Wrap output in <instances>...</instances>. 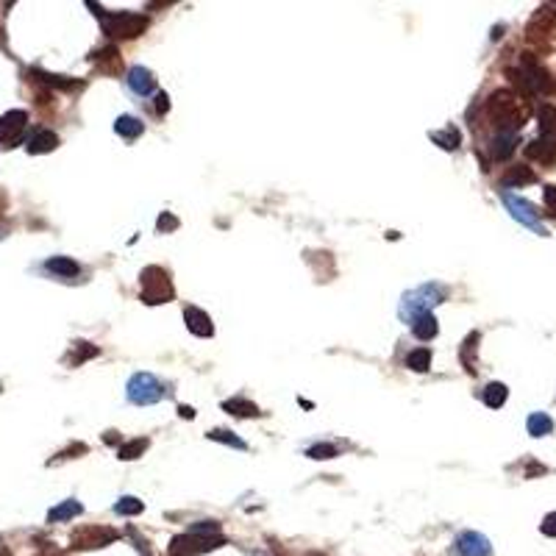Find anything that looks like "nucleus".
I'll list each match as a JSON object with an SVG mask.
<instances>
[{"instance_id":"nucleus-24","label":"nucleus","mask_w":556,"mask_h":556,"mask_svg":"<svg viewBox=\"0 0 556 556\" xmlns=\"http://www.w3.org/2000/svg\"><path fill=\"white\" fill-rule=\"evenodd\" d=\"M84 512V506L78 503V500H64V503H58L56 509L48 512V520L51 523H61V520H72V517H78Z\"/></svg>"},{"instance_id":"nucleus-29","label":"nucleus","mask_w":556,"mask_h":556,"mask_svg":"<svg viewBox=\"0 0 556 556\" xmlns=\"http://www.w3.org/2000/svg\"><path fill=\"white\" fill-rule=\"evenodd\" d=\"M514 145H517V134H498L493 139V156L495 159H509Z\"/></svg>"},{"instance_id":"nucleus-17","label":"nucleus","mask_w":556,"mask_h":556,"mask_svg":"<svg viewBox=\"0 0 556 556\" xmlns=\"http://www.w3.org/2000/svg\"><path fill=\"white\" fill-rule=\"evenodd\" d=\"M31 75H34L39 84L53 87V89H67V92H72V89H84V81H72V78L53 75V72H45V70H31Z\"/></svg>"},{"instance_id":"nucleus-6","label":"nucleus","mask_w":556,"mask_h":556,"mask_svg":"<svg viewBox=\"0 0 556 556\" xmlns=\"http://www.w3.org/2000/svg\"><path fill=\"white\" fill-rule=\"evenodd\" d=\"M225 545V537H206V534H178L170 540V556H201L217 551Z\"/></svg>"},{"instance_id":"nucleus-38","label":"nucleus","mask_w":556,"mask_h":556,"mask_svg":"<svg viewBox=\"0 0 556 556\" xmlns=\"http://www.w3.org/2000/svg\"><path fill=\"white\" fill-rule=\"evenodd\" d=\"M540 531H543L545 537H556V512H551V514H545V520H543V526H540Z\"/></svg>"},{"instance_id":"nucleus-11","label":"nucleus","mask_w":556,"mask_h":556,"mask_svg":"<svg viewBox=\"0 0 556 556\" xmlns=\"http://www.w3.org/2000/svg\"><path fill=\"white\" fill-rule=\"evenodd\" d=\"M456 554L459 556H490L493 554V545L484 534L479 531H462L456 537Z\"/></svg>"},{"instance_id":"nucleus-30","label":"nucleus","mask_w":556,"mask_h":556,"mask_svg":"<svg viewBox=\"0 0 556 556\" xmlns=\"http://www.w3.org/2000/svg\"><path fill=\"white\" fill-rule=\"evenodd\" d=\"M148 445H151V443H148L145 437H142V440L137 437V440H131V443H125V445H122V448L117 450V456H120L122 462H131V459H139V456H142V453L148 450Z\"/></svg>"},{"instance_id":"nucleus-27","label":"nucleus","mask_w":556,"mask_h":556,"mask_svg":"<svg viewBox=\"0 0 556 556\" xmlns=\"http://www.w3.org/2000/svg\"><path fill=\"white\" fill-rule=\"evenodd\" d=\"M406 367L415 370V373H426L431 367V350L429 348H415L409 356H406Z\"/></svg>"},{"instance_id":"nucleus-36","label":"nucleus","mask_w":556,"mask_h":556,"mask_svg":"<svg viewBox=\"0 0 556 556\" xmlns=\"http://www.w3.org/2000/svg\"><path fill=\"white\" fill-rule=\"evenodd\" d=\"M156 228H159L162 234H170V231H175V228H178V220H175L170 212H162V217L156 220Z\"/></svg>"},{"instance_id":"nucleus-34","label":"nucleus","mask_w":556,"mask_h":556,"mask_svg":"<svg viewBox=\"0 0 556 556\" xmlns=\"http://www.w3.org/2000/svg\"><path fill=\"white\" fill-rule=\"evenodd\" d=\"M189 534H206V537H217L220 534V523L217 520H201L189 529Z\"/></svg>"},{"instance_id":"nucleus-3","label":"nucleus","mask_w":556,"mask_h":556,"mask_svg":"<svg viewBox=\"0 0 556 556\" xmlns=\"http://www.w3.org/2000/svg\"><path fill=\"white\" fill-rule=\"evenodd\" d=\"M506 75L512 78V84L517 87V92H520L523 98H526V95H540V92H554V81H551L548 70L540 67L537 58H531L529 53L523 56L520 67H512Z\"/></svg>"},{"instance_id":"nucleus-42","label":"nucleus","mask_w":556,"mask_h":556,"mask_svg":"<svg viewBox=\"0 0 556 556\" xmlns=\"http://www.w3.org/2000/svg\"><path fill=\"white\" fill-rule=\"evenodd\" d=\"M6 209H8V195H6L3 189H0V217L6 215Z\"/></svg>"},{"instance_id":"nucleus-21","label":"nucleus","mask_w":556,"mask_h":556,"mask_svg":"<svg viewBox=\"0 0 556 556\" xmlns=\"http://www.w3.org/2000/svg\"><path fill=\"white\" fill-rule=\"evenodd\" d=\"M114 131H117L120 137H125V139H137V137L145 131V125H142V120H137L134 114H122V117L114 120Z\"/></svg>"},{"instance_id":"nucleus-44","label":"nucleus","mask_w":556,"mask_h":556,"mask_svg":"<svg viewBox=\"0 0 556 556\" xmlns=\"http://www.w3.org/2000/svg\"><path fill=\"white\" fill-rule=\"evenodd\" d=\"M0 556H11V554H8V548H0Z\"/></svg>"},{"instance_id":"nucleus-40","label":"nucleus","mask_w":556,"mask_h":556,"mask_svg":"<svg viewBox=\"0 0 556 556\" xmlns=\"http://www.w3.org/2000/svg\"><path fill=\"white\" fill-rule=\"evenodd\" d=\"M167 101H170V98H167L165 92H159V95H156V111H159V114H165V111L170 109V103H167Z\"/></svg>"},{"instance_id":"nucleus-1","label":"nucleus","mask_w":556,"mask_h":556,"mask_svg":"<svg viewBox=\"0 0 556 556\" xmlns=\"http://www.w3.org/2000/svg\"><path fill=\"white\" fill-rule=\"evenodd\" d=\"M484 111H487L490 122L498 128V134H517L531 117L526 98L512 89H495L484 101Z\"/></svg>"},{"instance_id":"nucleus-15","label":"nucleus","mask_w":556,"mask_h":556,"mask_svg":"<svg viewBox=\"0 0 556 556\" xmlns=\"http://www.w3.org/2000/svg\"><path fill=\"white\" fill-rule=\"evenodd\" d=\"M128 87H131V92H137L139 98H148L151 92H156V78H153V72L145 70V67H131V70H128Z\"/></svg>"},{"instance_id":"nucleus-39","label":"nucleus","mask_w":556,"mask_h":556,"mask_svg":"<svg viewBox=\"0 0 556 556\" xmlns=\"http://www.w3.org/2000/svg\"><path fill=\"white\" fill-rule=\"evenodd\" d=\"M543 198H545V206H548V212H551V215H556V184H554V187H545V195H543Z\"/></svg>"},{"instance_id":"nucleus-2","label":"nucleus","mask_w":556,"mask_h":556,"mask_svg":"<svg viewBox=\"0 0 556 556\" xmlns=\"http://www.w3.org/2000/svg\"><path fill=\"white\" fill-rule=\"evenodd\" d=\"M89 8L101 17V25H103V34L111 37V39H137L148 31L151 20L145 14H137V11H117V14H106L101 6L89 3Z\"/></svg>"},{"instance_id":"nucleus-45","label":"nucleus","mask_w":556,"mask_h":556,"mask_svg":"<svg viewBox=\"0 0 556 556\" xmlns=\"http://www.w3.org/2000/svg\"><path fill=\"white\" fill-rule=\"evenodd\" d=\"M309 556H323V554H317V551H312V554H309Z\"/></svg>"},{"instance_id":"nucleus-43","label":"nucleus","mask_w":556,"mask_h":556,"mask_svg":"<svg viewBox=\"0 0 556 556\" xmlns=\"http://www.w3.org/2000/svg\"><path fill=\"white\" fill-rule=\"evenodd\" d=\"M103 440H106V443H120V434H117V431H106Z\"/></svg>"},{"instance_id":"nucleus-16","label":"nucleus","mask_w":556,"mask_h":556,"mask_svg":"<svg viewBox=\"0 0 556 556\" xmlns=\"http://www.w3.org/2000/svg\"><path fill=\"white\" fill-rule=\"evenodd\" d=\"M534 181H537V172L526 165L509 167V170L503 172V178H500L503 187H529V184H534Z\"/></svg>"},{"instance_id":"nucleus-41","label":"nucleus","mask_w":556,"mask_h":556,"mask_svg":"<svg viewBox=\"0 0 556 556\" xmlns=\"http://www.w3.org/2000/svg\"><path fill=\"white\" fill-rule=\"evenodd\" d=\"M178 415H181V417H187V420H192V417H195V409H192V406H181V409H178Z\"/></svg>"},{"instance_id":"nucleus-33","label":"nucleus","mask_w":556,"mask_h":556,"mask_svg":"<svg viewBox=\"0 0 556 556\" xmlns=\"http://www.w3.org/2000/svg\"><path fill=\"white\" fill-rule=\"evenodd\" d=\"M206 437H209V440H215V443L231 445V448H236V450H248V443H242L239 437H234V434H231V431H225V429H215V431H209Z\"/></svg>"},{"instance_id":"nucleus-10","label":"nucleus","mask_w":556,"mask_h":556,"mask_svg":"<svg viewBox=\"0 0 556 556\" xmlns=\"http://www.w3.org/2000/svg\"><path fill=\"white\" fill-rule=\"evenodd\" d=\"M554 6H543V8H537L534 11V17L529 20V25H526V39L529 42H543L548 34H551V25H554Z\"/></svg>"},{"instance_id":"nucleus-25","label":"nucleus","mask_w":556,"mask_h":556,"mask_svg":"<svg viewBox=\"0 0 556 556\" xmlns=\"http://www.w3.org/2000/svg\"><path fill=\"white\" fill-rule=\"evenodd\" d=\"M412 331L417 339H434L437 331H440V326H437V317L429 312V315H423V317H417L415 323H412Z\"/></svg>"},{"instance_id":"nucleus-19","label":"nucleus","mask_w":556,"mask_h":556,"mask_svg":"<svg viewBox=\"0 0 556 556\" xmlns=\"http://www.w3.org/2000/svg\"><path fill=\"white\" fill-rule=\"evenodd\" d=\"M98 353H101V348H98V345H92V342H87V339H75V342H72V348H70L67 365H70V367H78V365H84L87 359H95Z\"/></svg>"},{"instance_id":"nucleus-32","label":"nucleus","mask_w":556,"mask_h":556,"mask_svg":"<svg viewBox=\"0 0 556 556\" xmlns=\"http://www.w3.org/2000/svg\"><path fill=\"white\" fill-rule=\"evenodd\" d=\"M431 139L440 145V148H445V151H456L459 148V131L456 128H445V131H437V134H431Z\"/></svg>"},{"instance_id":"nucleus-4","label":"nucleus","mask_w":556,"mask_h":556,"mask_svg":"<svg viewBox=\"0 0 556 556\" xmlns=\"http://www.w3.org/2000/svg\"><path fill=\"white\" fill-rule=\"evenodd\" d=\"M139 286H142V301H145L148 306L167 303V301H172V295H175L172 281L167 276V270L156 267V265H151V267H145V270L139 273Z\"/></svg>"},{"instance_id":"nucleus-9","label":"nucleus","mask_w":556,"mask_h":556,"mask_svg":"<svg viewBox=\"0 0 556 556\" xmlns=\"http://www.w3.org/2000/svg\"><path fill=\"white\" fill-rule=\"evenodd\" d=\"M25 125H28V111L23 109L6 111L0 117V145L3 148H14L20 142V137H23V131H25Z\"/></svg>"},{"instance_id":"nucleus-7","label":"nucleus","mask_w":556,"mask_h":556,"mask_svg":"<svg viewBox=\"0 0 556 556\" xmlns=\"http://www.w3.org/2000/svg\"><path fill=\"white\" fill-rule=\"evenodd\" d=\"M167 395L165 384L151 376V373H134L128 381V400L137 406H148V403H159Z\"/></svg>"},{"instance_id":"nucleus-12","label":"nucleus","mask_w":556,"mask_h":556,"mask_svg":"<svg viewBox=\"0 0 556 556\" xmlns=\"http://www.w3.org/2000/svg\"><path fill=\"white\" fill-rule=\"evenodd\" d=\"M503 203L509 206V212H512V217H514V220L526 222L529 228H534V231L545 234V231H543V225H540V215L534 212V206H531V203H526V201H520V198H514V195H503Z\"/></svg>"},{"instance_id":"nucleus-35","label":"nucleus","mask_w":556,"mask_h":556,"mask_svg":"<svg viewBox=\"0 0 556 556\" xmlns=\"http://www.w3.org/2000/svg\"><path fill=\"white\" fill-rule=\"evenodd\" d=\"M306 456H309V459H334V456H336V448L329 443H317L306 450Z\"/></svg>"},{"instance_id":"nucleus-26","label":"nucleus","mask_w":556,"mask_h":556,"mask_svg":"<svg viewBox=\"0 0 556 556\" xmlns=\"http://www.w3.org/2000/svg\"><path fill=\"white\" fill-rule=\"evenodd\" d=\"M529 434L531 437H545V434H551L554 431V420L545 415V412H534L531 417H529Z\"/></svg>"},{"instance_id":"nucleus-37","label":"nucleus","mask_w":556,"mask_h":556,"mask_svg":"<svg viewBox=\"0 0 556 556\" xmlns=\"http://www.w3.org/2000/svg\"><path fill=\"white\" fill-rule=\"evenodd\" d=\"M75 453H87V445H84V443L70 445L67 450H61V453H56V459H53V462H61V459H75Z\"/></svg>"},{"instance_id":"nucleus-13","label":"nucleus","mask_w":556,"mask_h":556,"mask_svg":"<svg viewBox=\"0 0 556 556\" xmlns=\"http://www.w3.org/2000/svg\"><path fill=\"white\" fill-rule=\"evenodd\" d=\"M526 156L534 159V162H540V165L554 167L556 165V139H551V137H540V139L529 142V145H526Z\"/></svg>"},{"instance_id":"nucleus-18","label":"nucleus","mask_w":556,"mask_h":556,"mask_svg":"<svg viewBox=\"0 0 556 556\" xmlns=\"http://www.w3.org/2000/svg\"><path fill=\"white\" fill-rule=\"evenodd\" d=\"M25 148H28V153H34V156H37V153H51V151L58 148V137H56L53 131H48V128H39V131L28 139Z\"/></svg>"},{"instance_id":"nucleus-14","label":"nucleus","mask_w":556,"mask_h":556,"mask_svg":"<svg viewBox=\"0 0 556 556\" xmlns=\"http://www.w3.org/2000/svg\"><path fill=\"white\" fill-rule=\"evenodd\" d=\"M184 323H187V329L195 334V336H212L215 334L212 317L203 309H198V306H187L184 309Z\"/></svg>"},{"instance_id":"nucleus-28","label":"nucleus","mask_w":556,"mask_h":556,"mask_svg":"<svg viewBox=\"0 0 556 556\" xmlns=\"http://www.w3.org/2000/svg\"><path fill=\"white\" fill-rule=\"evenodd\" d=\"M506 398H509V389H506V384H500V381H493V384L484 387V403L490 409H500L506 403Z\"/></svg>"},{"instance_id":"nucleus-22","label":"nucleus","mask_w":556,"mask_h":556,"mask_svg":"<svg viewBox=\"0 0 556 556\" xmlns=\"http://www.w3.org/2000/svg\"><path fill=\"white\" fill-rule=\"evenodd\" d=\"M222 409L225 412H231V415H236V417H259L262 412H259V406L256 403H251L248 398H231V400H225L222 403Z\"/></svg>"},{"instance_id":"nucleus-20","label":"nucleus","mask_w":556,"mask_h":556,"mask_svg":"<svg viewBox=\"0 0 556 556\" xmlns=\"http://www.w3.org/2000/svg\"><path fill=\"white\" fill-rule=\"evenodd\" d=\"M45 270L58 278H75L81 273L78 262H72V259H67V256H53V259H48V262H45Z\"/></svg>"},{"instance_id":"nucleus-5","label":"nucleus","mask_w":556,"mask_h":556,"mask_svg":"<svg viewBox=\"0 0 556 556\" xmlns=\"http://www.w3.org/2000/svg\"><path fill=\"white\" fill-rule=\"evenodd\" d=\"M443 301V292L431 284V286H417L412 292L403 295V303H400V317L403 320H417L423 315L431 312V306H437Z\"/></svg>"},{"instance_id":"nucleus-23","label":"nucleus","mask_w":556,"mask_h":556,"mask_svg":"<svg viewBox=\"0 0 556 556\" xmlns=\"http://www.w3.org/2000/svg\"><path fill=\"white\" fill-rule=\"evenodd\" d=\"M479 339H481V334L473 331L467 334L465 342H462V365H465L467 373H476V348H479Z\"/></svg>"},{"instance_id":"nucleus-31","label":"nucleus","mask_w":556,"mask_h":556,"mask_svg":"<svg viewBox=\"0 0 556 556\" xmlns=\"http://www.w3.org/2000/svg\"><path fill=\"white\" fill-rule=\"evenodd\" d=\"M145 509V503L139 498H134V495H125V498H120L114 503V512L117 514H122V517H131V514H139Z\"/></svg>"},{"instance_id":"nucleus-8","label":"nucleus","mask_w":556,"mask_h":556,"mask_svg":"<svg viewBox=\"0 0 556 556\" xmlns=\"http://www.w3.org/2000/svg\"><path fill=\"white\" fill-rule=\"evenodd\" d=\"M117 540V531L106 529V526H81L72 531L70 545L75 551H92V548H106Z\"/></svg>"}]
</instances>
